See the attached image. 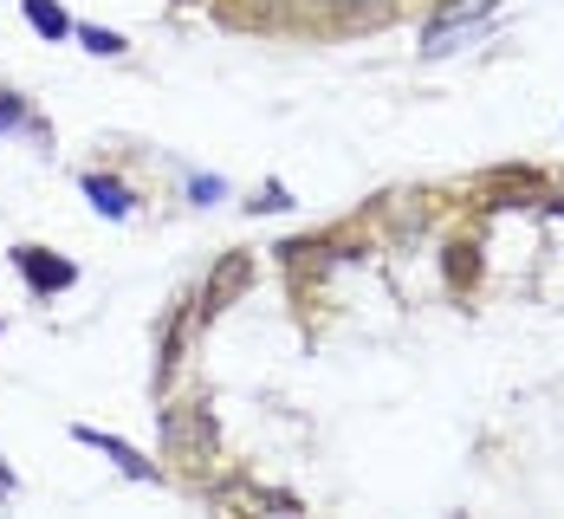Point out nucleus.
Instances as JSON below:
<instances>
[{"instance_id": "obj_1", "label": "nucleus", "mask_w": 564, "mask_h": 519, "mask_svg": "<svg viewBox=\"0 0 564 519\" xmlns=\"http://www.w3.org/2000/svg\"><path fill=\"white\" fill-rule=\"evenodd\" d=\"M494 7L499 0H448L435 20H428V33H422V53L428 59H441V53H454V40L461 33H474L481 20H494Z\"/></svg>"}, {"instance_id": "obj_2", "label": "nucleus", "mask_w": 564, "mask_h": 519, "mask_svg": "<svg viewBox=\"0 0 564 519\" xmlns=\"http://www.w3.org/2000/svg\"><path fill=\"white\" fill-rule=\"evenodd\" d=\"M13 267L26 273L33 298H53V293H66L71 280H78V267L59 260V253H46V247H13Z\"/></svg>"}, {"instance_id": "obj_3", "label": "nucleus", "mask_w": 564, "mask_h": 519, "mask_svg": "<svg viewBox=\"0 0 564 519\" xmlns=\"http://www.w3.org/2000/svg\"><path fill=\"white\" fill-rule=\"evenodd\" d=\"M71 436H78L84 448H98L104 461H117V467H124L131 481H156V467H149V461H143V454H137L131 442H117V436H104V429H71Z\"/></svg>"}, {"instance_id": "obj_4", "label": "nucleus", "mask_w": 564, "mask_h": 519, "mask_svg": "<svg viewBox=\"0 0 564 519\" xmlns=\"http://www.w3.org/2000/svg\"><path fill=\"white\" fill-rule=\"evenodd\" d=\"M84 195H91V208H98L104 222H131V208H137V195H131L117 176H98V169L84 176Z\"/></svg>"}, {"instance_id": "obj_5", "label": "nucleus", "mask_w": 564, "mask_h": 519, "mask_svg": "<svg viewBox=\"0 0 564 519\" xmlns=\"http://www.w3.org/2000/svg\"><path fill=\"white\" fill-rule=\"evenodd\" d=\"M247 280H253V267H247L240 253H234V260H221V273L208 280V293H202V305H195V312H202V318H208V312H221V298H234Z\"/></svg>"}, {"instance_id": "obj_6", "label": "nucleus", "mask_w": 564, "mask_h": 519, "mask_svg": "<svg viewBox=\"0 0 564 519\" xmlns=\"http://www.w3.org/2000/svg\"><path fill=\"white\" fill-rule=\"evenodd\" d=\"M26 26L40 33V40H71V20L59 0H26Z\"/></svg>"}, {"instance_id": "obj_7", "label": "nucleus", "mask_w": 564, "mask_h": 519, "mask_svg": "<svg viewBox=\"0 0 564 519\" xmlns=\"http://www.w3.org/2000/svg\"><path fill=\"white\" fill-rule=\"evenodd\" d=\"M71 33H78L91 53H104V59H117V53H124V33H111V26H71Z\"/></svg>"}, {"instance_id": "obj_8", "label": "nucleus", "mask_w": 564, "mask_h": 519, "mask_svg": "<svg viewBox=\"0 0 564 519\" xmlns=\"http://www.w3.org/2000/svg\"><path fill=\"white\" fill-rule=\"evenodd\" d=\"M448 253H454V260H448V280H454V286H474V280H481V260H474L481 247H448Z\"/></svg>"}, {"instance_id": "obj_9", "label": "nucleus", "mask_w": 564, "mask_h": 519, "mask_svg": "<svg viewBox=\"0 0 564 519\" xmlns=\"http://www.w3.org/2000/svg\"><path fill=\"white\" fill-rule=\"evenodd\" d=\"M221 195H227V182H221V176H189V202H202V208H208V202H221Z\"/></svg>"}, {"instance_id": "obj_10", "label": "nucleus", "mask_w": 564, "mask_h": 519, "mask_svg": "<svg viewBox=\"0 0 564 519\" xmlns=\"http://www.w3.org/2000/svg\"><path fill=\"white\" fill-rule=\"evenodd\" d=\"M26 124V98L20 91H0V131H20Z\"/></svg>"}, {"instance_id": "obj_11", "label": "nucleus", "mask_w": 564, "mask_h": 519, "mask_svg": "<svg viewBox=\"0 0 564 519\" xmlns=\"http://www.w3.org/2000/svg\"><path fill=\"white\" fill-rule=\"evenodd\" d=\"M247 208H253V215H260V208H267V215H280V208H292V195H285L280 182H267V189H260V195H253Z\"/></svg>"}, {"instance_id": "obj_12", "label": "nucleus", "mask_w": 564, "mask_h": 519, "mask_svg": "<svg viewBox=\"0 0 564 519\" xmlns=\"http://www.w3.org/2000/svg\"><path fill=\"white\" fill-rule=\"evenodd\" d=\"M7 494H13V474H7V467H0V500H7Z\"/></svg>"}]
</instances>
